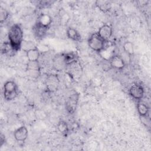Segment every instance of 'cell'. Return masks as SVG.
Instances as JSON below:
<instances>
[{
  "label": "cell",
  "instance_id": "13",
  "mask_svg": "<svg viewBox=\"0 0 151 151\" xmlns=\"http://www.w3.org/2000/svg\"><path fill=\"white\" fill-rule=\"evenodd\" d=\"M49 28L44 27L36 22L33 27V30L35 37L38 39H42L47 34Z\"/></svg>",
  "mask_w": 151,
  "mask_h": 151
},
{
  "label": "cell",
  "instance_id": "17",
  "mask_svg": "<svg viewBox=\"0 0 151 151\" xmlns=\"http://www.w3.org/2000/svg\"><path fill=\"white\" fill-rule=\"evenodd\" d=\"M96 5L103 12L107 13L111 8V4L109 1H96Z\"/></svg>",
  "mask_w": 151,
  "mask_h": 151
},
{
  "label": "cell",
  "instance_id": "18",
  "mask_svg": "<svg viewBox=\"0 0 151 151\" xmlns=\"http://www.w3.org/2000/svg\"><path fill=\"white\" fill-rule=\"evenodd\" d=\"M40 50L37 47L32 48L26 52V55L28 61H36L40 57Z\"/></svg>",
  "mask_w": 151,
  "mask_h": 151
},
{
  "label": "cell",
  "instance_id": "26",
  "mask_svg": "<svg viewBox=\"0 0 151 151\" xmlns=\"http://www.w3.org/2000/svg\"><path fill=\"white\" fill-rule=\"evenodd\" d=\"M5 142V136L3 134H1V137H0V146L1 147L4 145V143Z\"/></svg>",
  "mask_w": 151,
  "mask_h": 151
},
{
  "label": "cell",
  "instance_id": "5",
  "mask_svg": "<svg viewBox=\"0 0 151 151\" xmlns=\"http://www.w3.org/2000/svg\"><path fill=\"white\" fill-rule=\"evenodd\" d=\"M60 80L57 74H51L47 76L45 79V86L48 92L54 93L58 90Z\"/></svg>",
  "mask_w": 151,
  "mask_h": 151
},
{
  "label": "cell",
  "instance_id": "24",
  "mask_svg": "<svg viewBox=\"0 0 151 151\" xmlns=\"http://www.w3.org/2000/svg\"><path fill=\"white\" fill-rule=\"evenodd\" d=\"M35 47H37L34 45V44L32 41H24V40L22 43V45H21V48L25 52H27V51H28L32 48H35Z\"/></svg>",
  "mask_w": 151,
  "mask_h": 151
},
{
  "label": "cell",
  "instance_id": "23",
  "mask_svg": "<svg viewBox=\"0 0 151 151\" xmlns=\"http://www.w3.org/2000/svg\"><path fill=\"white\" fill-rule=\"evenodd\" d=\"M35 2H36L35 5L37 6L40 9L47 8L54 3V2L51 1H35Z\"/></svg>",
  "mask_w": 151,
  "mask_h": 151
},
{
  "label": "cell",
  "instance_id": "11",
  "mask_svg": "<svg viewBox=\"0 0 151 151\" xmlns=\"http://www.w3.org/2000/svg\"><path fill=\"white\" fill-rule=\"evenodd\" d=\"M28 134V130L24 126H20L17 129L14 133V136L15 140L19 142H24L27 139Z\"/></svg>",
  "mask_w": 151,
  "mask_h": 151
},
{
  "label": "cell",
  "instance_id": "3",
  "mask_svg": "<svg viewBox=\"0 0 151 151\" xmlns=\"http://www.w3.org/2000/svg\"><path fill=\"white\" fill-rule=\"evenodd\" d=\"M88 45L89 47L94 51L100 52L106 46L107 42H106L97 32L93 33L88 39Z\"/></svg>",
  "mask_w": 151,
  "mask_h": 151
},
{
  "label": "cell",
  "instance_id": "7",
  "mask_svg": "<svg viewBox=\"0 0 151 151\" xmlns=\"http://www.w3.org/2000/svg\"><path fill=\"white\" fill-rule=\"evenodd\" d=\"M145 94L143 87L138 84H133L129 88V94L136 100H141Z\"/></svg>",
  "mask_w": 151,
  "mask_h": 151
},
{
  "label": "cell",
  "instance_id": "19",
  "mask_svg": "<svg viewBox=\"0 0 151 151\" xmlns=\"http://www.w3.org/2000/svg\"><path fill=\"white\" fill-rule=\"evenodd\" d=\"M64 55L67 66L76 63L78 60V55L75 52L71 51L64 53Z\"/></svg>",
  "mask_w": 151,
  "mask_h": 151
},
{
  "label": "cell",
  "instance_id": "14",
  "mask_svg": "<svg viewBox=\"0 0 151 151\" xmlns=\"http://www.w3.org/2000/svg\"><path fill=\"white\" fill-rule=\"evenodd\" d=\"M137 110L141 117L147 118L149 115V107L147 104L140 100L138 101L137 104Z\"/></svg>",
  "mask_w": 151,
  "mask_h": 151
},
{
  "label": "cell",
  "instance_id": "4",
  "mask_svg": "<svg viewBox=\"0 0 151 151\" xmlns=\"http://www.w3.org/2000/svg\"><path fill=\"white\" fill-rule=\"evenodd\" d=\"M79 98V94L77 92H75L70 94L67 99L65 102V108L69 114H72L76 110Z\"/></svg>",
  "mask_w": 151,
  "mask_h": 151
},
{
  "label": "cell",
  "instance_id": "20",
  "mask_svg": "<svg viewBox=\"0 0 151 151\" xmlns=\"http://www.w3.org/2000/svg\"><path fill=\"white\" fill-rule=\"evenodd\" d=\"M1 52L4 54H8L9 55H12L16 52L9 42H4L1 45Z\"/></svg>",
  "mask_w": 151,
  "mask_h": 151
},
{
  "label": "cell",
  "instance_id": "15",
  "mask_svg": "<svg viewBox=\"0 0 151 151\" xmlns=\"http://www.w3.org/2000/svg\"><path fill=\"white\" fill-rule=\"evenodd\" d=\"M66 34L68 38L73 41H77V42L81 41L82 38L80 34L77 29H76L73 27H70L67 28Z\"/></svg>",
  "mask_w": 151,
  "mask_h": 151
},
{
  "label": "cell",
  "instance_id": "12",
  "mask_svg": "<svg viewBox=\"0 0 151 151\" xmlns=\"http://www.w3.org/2000/svg\"><path fill=\"white\" fill-rule=\"evenodd\" d=\"M114 51V47L113 45H106L104 48L99 52V54L104 60L109 61V60L115 54Z\"/></svg>",
  "mask_w": 151,
  "mask_h": 151
},
{
  "label": "cell",
  "instance_id": "21",
  "mask_svg": "<svg viewBox=\"0 0 151 151\" xmlns=\"http://www.w3.org/2000/svg\"><path fill=\"white\" fill-rule=\"evenodd\" d=\"M58 130L63 135H67L69 132L68 125L66 122L64 120H60L57 124Z\"/></svg>",
  "mask_w": 151,
  "mask_h": 151
},
{
  "label": "cell",
  "instance_id": "22",
  "mask_svg": "<svg viewBox=\"0 0 151 151\" xmlns=\"http://www.w3.org/2000/svg\"><path fill=\"white\" fill-rule=\"evenodd\" d=\"M123 48L124 51L129 56H132L134 54V47L133 44L130 41H126L123 44Z\"/></svg>",
  "mask_w": 151,
  "mask_h": 151
},
{
  "label": "cell",
  "instance_id": "8",
  "mask_svg": "<svg viewBox=\"0 0 151 151\" xmlns=\"http://www.w3.org/2000/svg\"><path fill=\"white\" fill-rule=\"evenodd\" d=\"M98 34L106 42H107L111 38L113 34L112 27L109 24H103L101 26L97 32Z\"/></svg>",
  "mask_w": 151,
  "mask_h": 151
},
{
  "label": "cell",
  "instance_id": "25",
  "mask_svg": "<svg viewBox=\"0 0 151 151\" xmlns=\"http://www.w3.org/2000/svg\"><path fill=\"white\" fill-rule=\"evenodd\" d=\"M9 14L8 12V11L1 7V9H0V22L1 24H3L7 19L9 17Z\"/></svg>",
  "mask_w": 151,
  "mask_h": 151
},
{
  "label": "cell",
  "instance_id": "10",
  "mask_svg": "<svg viewBox=\"0 0 151 151\" xmlns=\"http://www.w3.org/2000/svg\"><path fill=\"white\" fill-rule=\"evenodd\" d=\"M109 61L110 65L112 68L117 70H122L125 67V62L124 60L121 56L117 54H114Z\"/></svg>",
  "mask_w": 151,
  "mask_h": 151
},
{
  "label": "cell",
  "instance_id": "16",
  "mask_svg": "<svg viewBox=\"0 0 151 151\" xmlns=\"http://www.w3.org/2000/svg\"><path fill=\"white\" fill-rule=\"evenodd\" d=\"M52 18L49 15L45 14H42L38 17V19L36 22L40 24V25L44 27L50 28L52 23Z\"/></svg>",
  "mask_w": 151,
  "mask_h": 151
},
{
  "label": "cell",
  "instance_id": "2",
  "mask_svg": "<svg viewBox=\"0 0 151 151\" xmlns=\"http://www.w3.org/2000/svg\"><path fill=\"white\" fill-rule=\"evenodd\" d=\"M4 97L6 101H11L15 99L18 94L17 84L12 80L7 81L4 85Z\"/></svg>",
  "mask_w": 151,
  "mask_h": 151
},
{
  "label": "cell",
  "instance_id": "9",
  "mask_svg": "<svg viewBox=\"0 0 151 151\" xmlns=\"http://www.w3.org/2000/svg\"><path fill=\"white\" fill-rule=\"evenodd\" d=\"M52 63L54 69L58 71H63L67 66L65 61L64 53L57 55L54 58Z\"/></svg>",
  "mask_w": 151,
  "mask_h": 151
},
{
  "label": "cell",
  "instance_id": "6",
  "mask_svg": "<svg viewBox=\"0 0 151 151\" xmlns=\"http://www.w3.org/2000/svg\"><path fill=\"white\" fill-rule=\"evenodd\" d=\"M28 75L32 78H37L40 75V65L38 61H28L27 64Z\"/></svg>",
  "mask_w": 151,
  "mask_h": 151
},
{
  "label": "cell",
  "instance_id": "1",
  "mask_svg": "<svg viewBox=\"0 0 151 151\" xmlns=\"http://www.w3.org/2000/svg\"><path fill=\"white\" fill-rule=\"evenodd\" d=\"M8 42L15 52L21 48V45L24 41L23 31L19 24L12 25L8 32Z\"/></svg>",
  "mask_w": 151,
  "mask_h": 151
}]
</instances>
